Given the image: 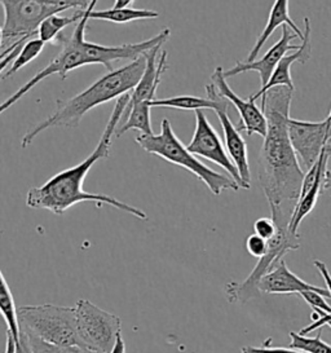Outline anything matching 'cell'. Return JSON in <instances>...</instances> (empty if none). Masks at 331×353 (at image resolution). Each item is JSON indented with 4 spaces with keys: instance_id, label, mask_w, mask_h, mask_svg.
<instances>
[{
    "instance_id": "obj_1",
    "label": "cell",
    "mask_w": 331,
    "mask_h": 353,
    "mask_svg": "<svg viewBox=\"0 0 331 353\" xmlns=\"http://www.w3.org/2000/svg\"><path fill=\"white\" fill-rule=\"evenodd\" d=\"M292 94L294 90L279 85L261 97L268 132L259 154V183L269 206H282L285 201L298 202L305 176L290 140Z\"/></svg>"
},
{
    "instance_id": "obj_2",
    "label": "cell",
    "mask_w": 331,
    "mask_h": 353,
    "mask_svg": "<svg viewBox=\"0 0 331 353\" xmlns=\"http://www.w3.org/2000/svg\"><path fill=\"white\" fill-rule=\"evenodd\" d=\"M131 94H127L118 99L115 103L113 113L110 115L108 125L103 130L100 141L92 153L87 157L79 165L63 170L57 175L51 177L43 185L32 188L26 194V206L38 210H48L56 215L65 214L69 208L81 202H93L97 206L108 205L115 210H121L140 220H148V215L143 210L131 206L121 199L99 194L88 193L83 189V183L92 168L100 159H105L110 154V146L115 137L117 128L122 119L124 109L130 101Z\"/></svg>"
},
{
    "instance_id": "obj_3",
    "label": "cell",
    "mask_w": 331,
    "mask_h": 353,
    "mask_svg": "<svg viewBox=\"0 0 331 353\" xmlns=\"http://www.w3.org/2000/svg\"><path fill=\"white\" fill-rule=\"evenodd\" d=\"M146 69V57L143 56L132 63L103 75L81 94L69 100H57L56 112L41 123L29 128L21 139V148L26 149L35 137L50 128H72L81 123L83 117L93 108L109 103L117 97L131 94L141 81Z\"/></svg>"
},
{
    "instance_id": "obj_4",
    "label": "cell",
    "mask_w": 331,
    "mask_h": 353,
    "mask_svg": "<svg viewBox=\"0 0 331 353\" xmlns=\"http://www.w3.org/2000/svg\"><path fill=\"white\" fill-rule=\"evenodd\" d=\"M1 52L20 41L38 38L41 23L60 12L86 11L91 1L77 0H1Z\"/></svg>"
},
{
    "instance_id": "obj_5",
    "label": "cell",
    "mask_w": 331,
    "mask_h": 353,
    "mask_svg": "<svg viewBox=\"0 0 331 353\" xmlns=\"http://www.w3.org/2000/svg\"><path fill=\"white\" fill-rule=\"evenodd\" d=\"M136 143L146 153L161 157L167 162L183 167L192 172L208 188V190L214 196H220L224 190L237 192L238 189H241L232 177L211 170L205 163H202L194 154H192L175 135L168 119L162 121L159 134L139 135L136 137Z\"/></svg>"
},
{
    "instance_id": "obj_6",
    "label": "cell",
    "mask_w": 331,
    "mask_h": 353,
    "mask_svg": "<svg viewBox=\"0 0 331 353\" xmlns=\"http://www.w3.org/2000/svg\"><path fill=\"white\" fill-rule=\"evenodd\" d=\"M270 218L277 224V234L269 241L267 254L259 259L248 279L242 282H229L225 286V295L229 303L245 304L258 298L259 282L273 270L283 256L292 250L300 248L299 234L290 232V220L292 212H286L282 206H270Z\"/></svg>"
},
{
    "instance_id": "obj_7",
    "label": "cell",
    "mask_w": 331,
    "mask_h": 353,
    "mask_svg": "<svg viewBox=\"0 0 331 353\" xmlns=\"http://www.w3.org/2000/svg\"><path fill=\"white\" fill-rule=\"evenodd\" d=\"M21 330L59 347L79 345L74 307L54 304L19 307Z\"/></svg>"
},
{
    "instance_id": "obj_8",
    "label": "cell",
    "mask_w": 331,
    "mask_h": 353,
    "mask_svg": "<svg viewBox=\"0 0 331 353\" xmlns=\"http://www.w3.org/2000/svg\"><path fill=\"white\" fill-rule=\"evenodd\" d=\"M96 3H97V0H93L90 3V7L87 8L82 20L77 23L75 30L72 32L70 38H65V37L60 38L59 43H62L61 52L59 53L53 60H51L46 68H43L41 70L35 74L28 83L21 85L14 94L8 97L0 106V113H4L7 109H10V106L19 103L25 94L30 92L35 85H38L41 81L47 79L48 77L59 75L61 79H66L68 74L70 73L72 70H75L81 66L90 65L88 59L83 51V42L86 41L84 34L87 29V23L90 21L91 13L94 11Z\"/></svg>"
},
{
    "instance_id": "obj_9",
    "label": "cell",
    "mask_w": 331,
    "mask_h": 353,
    "mask_svg": "<svg viewBox=\"0 0 331 353\" xmlns=\"http://www.w3.org/2000/svg\"><path fill=\"white\" fill-rule=\"evenodd\" d=\"M74 311L79 345L92 352L112 353L122 334L121 319L87 299L77 301Z\"/></svg>"
},
{
    "instance_id": "obj_10",
    "label": "cell",
    "mask_w": 331,
    "mask_h": 353,
    "mask_svg": "<svg viewBox=\"0 0 331 353\" xmlns=\"http://www.w3.org/2000/svg\"><path fill=\"white\" fill-rule=\"evenodd\" d=\"M289 135L292 148L305 171L316 165L321 153L331 143V125L326 121L308 122L290 119Z\"/></svg>"
},
{
    "instance_id": "obj_11",
    "label": "cell",
    "mask_w": 331,
    "mask_h": 353,
    "mask_svg": "<svg viewBox=\"0 0 331 353\" xmlns=\"http://www.w3.org/2000/svg\"><path fill=\"white\" fill-rule=\"evenodd\" d=\"M186 148L192 154L202 157L224 168L228 175L237 183L239 188H242V180L238 174L237 167L232 162L227 149L223 145L215 128L208 122L203 110L196 112V131Z\"/></svg>"
},
{
    "instance_id": "obj_12",
    "label": "cell",
    "mask_w": 331,
    "mask_h": 353,
    "mask_svg": "<svg viewBox=\"0 0 331 353\" xmlns=\"http://www.w3.org/2000/svg\"><path fill=\"white\" fill-rule=\"evenodd\" d=\"M211 78H212V83L215 84V87H217L219 94L236 106V109L239 113V118H241V122L237 127L238 131L245 132L248 136L257 134L264 139L268 132V122H267V118L263 113V110L250 99H246V100L241 99L229 87L227 78L224 75V69L221 66L215 69Z\"/></svg>"
},
{
    "instance_id": "obj_13",
    "label": "cell",
    "mask_w": 331,
    "mask_h": 353,
    "mask_svg": "<svg viewBox=\"0 0 331 353\" xmlns=\"http://www.w3.org/2000/svg\"><path fill=\"white\" fill-rule=\"evenodd\" d=\"M295 38H298V35L292 32L288 25H285L282 28V34H281L279 42L273 44L269 48L268 52L265 53L260 60H257L254 63L238 61L232 69L224 70L225 78L234 77V75L245 73V72H258L260 75V82H261L260 90H263L269 83L276 68L279 66V61L288 54V52L300 50V46L290 44L291 41H294Z\"/></svg>"
},
{
    "instance_id": "obj_14",
    "label": "cell",
    "mask_w": 331,
    "mask_h": 353,
    "mask_svg": "<svg viewBox=\"0 0 331 353\" xmlns=\"http://www.w3.org/2000/svg\"><path fill=\"white\" fill-rule=\"evenodd\" d=\"M161 48H162V46H158L145 54L146 69H145L144 75L137 84V87L130 94L131 97L124 109L119 125H123L127 119V115L130 114V112L134 109L136 105L141 104L145 101L152 103L153 100H155L158 85L161 83L162 75L167 69V54L168 53L167 51H161Z\"/></svg>"
},
{
    "instance_id": "obj_15",
    "label": "cell",
    "mask_w": 331,
    "mask_h": 353,
    "mask_svg": "<svg viewBox=\"0 0 331 353\" xmlns=\"http://www.w3.org/2000/svg\"><path fill=\"white\" fill-rule=\"evenodd\" d=\"M259 291L265 294H301L304 291H316L325 298H331L328 289L317 288L301 280L289 270L286 261L282 259L279 264L265 274L259 282Z\"/></svg>"
},
{
    "instance_id": "obj_16",
    "label": "cell",
    "mask_w": 331,
    "mask_h": 353,
    "mask_svg": "<svg viewBox=\"0 0 331 353\" xmlns=\"http://www.w3.org/2000/svg\"><path fill=\"white\" fill-rule=\"evenodd\" d=\"M304 26H305V32H304V41L300 44V50L295 51V53L286 54L281 61L279 66L276 68L274 73L272 75L269 83L267 87H264L263 90H259L257 94L250 96L248 99L251 101H257L259 97H263L264 94L268 92L269 90L279 87V85H285L289 87L291 90L295 91V85L291 78V66L295 63H307L310 59V21L308 17L304 19Z\"/></svg>"
},
{
    "instance_id": "obj_17",
    "label": "cell",
    "mask_w": 331,
    "mask_h": 353,
    "mask_svg": "<svg viewBox=\"0 0 331 353\" xmlns=\"http://www.w3.org/2000/svg\"><path fill=\"white\" fill-rule=\"evenodd\" d=\"M219 121L223 127L225 149L234 166L237 167L238 174L242 180V189L251 188V171L248 165V144L238 131L237 127L232 123L225 110L217 112Z\"/></svg>"
},
{
    "instance_id": "obj_18",
    "label": "cell",
    "mask_w": 331,
    "mask_h": 353,
    "mask_svg": "<svg viewBox=\"0 0 331 353\" xmlns=\"http://www.w3.org/2000/svg\"><path fill=\"white\" fill-rule=\"evenodd\" d=\"M207 97H198L192 94H181L168 99H155L150 103V108H168L177 110H214L215 113L228 109V101L217 92L215 84L206 85Z\"/></svg>"
},
{
    "instance_id": "obj_19",
    "label": "cell",
    "mask_w": 331,
    "mask_h": 353,
    "mask_svg": "<svg viewBox=\"0 0 331 353\" xmlns=\"http://www.w3.org/2000/svg\"><path fill=\"white\" fill-rule=\"evenodd\" d=\"M285 25H288L292 32L298 35L300 41H304V32H301L299 28L297 26V23L292 21V19L290 17L289 13V1L288 0H277L274 1L270 13H269L268 22L264 28V30L259 35L257 42L254 44L251 52L248 54V59L245 60L246 63H254L258 59L259 52L261 51L263 46L267 43L269 38L272 37V34L276 32L279 28H283Z\"/></svg>"
},
{
    "instance_id": "obj_20",
    "label": "cell",
    "mask_w": 331,
    "mask_h": 353,
    "mask_svg": "<svg viewBox=\"0 0 331 353\" xmlns=\"http://www.w3.org/2000/svg\"><path fill=\"white\" fill-rule=\"evenodd\" d=\"M1 286H0V311L3 313V317L7 323V330L13 335L16 343L20 342L21 325L19 319V308L16 307V303L13 299L10 285L6 280L4 274H0Z\"/></svg>"
},
{
    "instance_id": "obj_21",
    "label": "cell",
    "mask_w": 331,
    "mask_h": 353,
    "mask_svg": "<svg viewBox=\"0 0 331 353\" xmlns=\"http://www.w3.org/2000/svg\"><path fill=\"white\" fill-rule=\"evenodd\" d=\"M325 177L319 179L317 183L313 185L310 192L298 199L295 208L292 210V215H291V220H290V232L291 233L298 234V229H299L301 221L313 211V208L317 203V199H319L322 190H323Z\"/></svg>"
},
{
    "instance_id": "obj_22",
    "label": "cell",
    "mask_w": 331,
    "mask_h": 353,
    "mask_svg": "<svg viewBox=\"0 0 331 353\" xmlns=\"http://www.w3.org/2000/svg\"><path fill=\"white\" fill-rule=\"evenodd\" d=\"M150 103L145 101L141 104L136 105L134 109L127 115V119L123 125H119L115 132V139L121 137L124 132H128L131 130H137L141 132V135H153L152 121H150Z\"/></svg>"
},
{
    "instance_id": "obj_23",
    "label": "cell",
    "mask_w": 331,
    "mask_h": 353,
    "mask_svg": "<svg viewBox=\"0 0 331 353\" xmlns=\"http://www.w3.org/2000/svg\"><path fill=\"white\" fill-rule=\"evenodd\" d=\"M86 11H77L72 16H59V14L52 16L41 23L39 32H38V38L46 44L47 43H54V44L59 43L62 37V30L72 23L81 21Z\"/></svg>"
},
{
    "instance_id": "obj_24",
    "label": "cell",
    "mask_w": 331,
    "mask_h": 353,
    "mask_svg": "<svg viewBox=\"0 0 331 353\" xmlns=\"http://www.w3.org/2000/svg\"><path fill=\"white\" fill-rule=\"evenodd\" d=\"M159 17V13L150 10H137V8H110L106 11H92L90 20H103L114 23H127L137 20H150Z\"/></svg>"
},
{
    "instance_id": "obj_25",
    "label": "cell",
    "mask_w": 331,
    "mask_h": 353,
    "mask_svg": "<svg viewBox=\"0 0 331 353\" xmlns=\"http://www.w3.org/2000/svg\"><path fill=\"white\" fill-rule=\"evenodd\" d=\"M44 46H46V43L41 42L39 38L30 39L29 42L23 46V48H22L20 54L17 56V59L12 63V65L4 73L1 74V78L7 79V78H10L12 75L17 73L22 68H25L28 63H32L41 54V51L44 50Z\"/></svg>"
},
{
    "instance_id": "obj_26",
    "label": "cell",
    "mask_w": 331,
    "mask_h": 353,
    "mask_svg": "<svg viewBox=\"0 0 331 353\" xmlns=\"http://www.w3.org/2000/svg\"><path fill=\"white\" fill-rule=\"evenodd\" d=\"M290 348L307 353H331V345L321 339V332L316 338L300 335L299 332H290Z\"/></svg>"
},
{
    "instance_id": "obj_27",
    "label": "cell",
    "mask_w": 331,
    "mask_h": 353,
    "mask_svg": "<svg viewBox=\"0 0 331 353\" xmlns=\"http://www.w3.org/2000/svg\"><path fill=\"white\" fill-rule=\"evenodd\" d=\"M314 267L319 270L321 276L323 277V280L326 282V289L329 290L331 295V274L329 273V270H328L326 264H325L323 261H321V260H314ZM313 311H314V313L312 314V320H313V322L310 323V326L301 329L299 332L300 335L307 336L310 332L322 327L325 321L331 320V313H326V312L321 311V310H313Z\"/></svg>"
},
{
    "instance_id": "obj_28",
    "label": "cell",
    "mask_w": 331,
    "mask_h": 353,
    "mask_svg": "<svg viewBox=\"0 0 331 353\" xmlns=\"http://www.w3.org/2000/svg\"><path fill=\"white\" fill-rule=\"evenodd\" d=\"M26 334V332H25ZM29 336L30 341L31 348L34 353H96L83 348L81 345H72V347H59V345H52L48 343H44L41 339L31 336L29 334H26Z\"/></svg>"
},
{
    "instance_id": "obj_29",
    "label": "cell",
    "mask_w": 331,
    "mask_h": 353,
    "mask_svg": "<svg viewBox=\"0 0 331 353\" xmlns=\"http://www.w3.org/2000/svg\"><path fill=\"white\" fill-rule=\"evenodd\" d=\"M254 233L265 241H270L277 234V224L272 218L258 219L254 223Z\"/></svg>"
},
{
    "instance_id": "obj_30",
    "label": "cell",
    "mask_w": 331,
    "mask_h": 353,
    "mask_svg": "<svg viewBox=\"0 0 331 353\" xmlns=\"http://www.w3.org/2000/svg\"><path fill=\"white\" fill-rule=\"evenodd\" d=\"M269 241H265L261 237H259L258 234H251L246 239V250L248 254L254 258H263L267 251H268Z\"/></svg>"
},
{
    "instance_id": "obj_31",
    "label": "cell",
    "mask_w": 331,
    "mask_h": 353,
    "mask_svg": "<svg viewBox=\"0 0 331 353\" xmlns=\"http://www.w3.org/2000/svg\"><path fill=\"white\" fill-rule=\"evenodd\" d=\"M300 296L310 304L313 310H321V311L331 313V305L325 301V296L321 295L316 291H304L300 294Z\"/></svg>"
},
{
    "instance_id": "obj_32",
    "label": "cell",
    "mask_w": 331,
    "mask_h": 353,
    "mask_svg": "<svg viewBox=\"0 0 331 353\" xmlns=\"http://www.w3.org/2000/svg\"><path fill=\"white\" fill-rule=\"evenodd\" d=\"M241 353H307L292 348H270L264 344V347H243Z\"/></svg>"
},
{
    "instance_id": "obj_33",
    "label": "cell",
    "mask_w": 331,
    "mask_h": 353,
    "mask_svg": "<svg viewBox=\"0 0 331 353\" xmlns=\"http://www.w3.org/2000/svg\"><path fill=\"white\" fill-rule=\"evenodd\" d=\"M112 353H126V343H124L122 334L118 335V339H117V343H115V345H114Z\"/></svg>"
},
{
    "instance_id": "obj_34",
    "label": "cell",
    "mask_w": 331,
    "mask_h": 353,
    "mask_svg": "<svg viewBox=\"0 0 331 353\" xmlns=\"http://www.w3.org/2000/svg\"><path fill=\"white\" fill-rule=\"evenodd\" d=\"M131 3V0H117L114 4V8L122 10V8H127V6Z\"/></svg>"
},
{
    "instance_id": "obj_35",
    "label": "cell",
    "mask_w": 331,
    "mask_h": 353,
    "mask_svg": "<svg viewBox=\"0 0 331 353\" xmlns=\"http://www.w3.org/2000/svg\"><path fill=\"white\" fill-rule=\"evenodd\" d=\"M328 190V189H331V171H328V174H326V177H325V183H323V190Z\"/></svg>"
},
{
    "instance_id": "obj_36",
    "label": "cell",
    "mask_w": 331,
    "mask_h": 353,
    "mask_svg": "<svg viewBox=\"0 0 331 353\" xmlns=\"http://www.w3.org/2000/svg\"><path fill=\"white\" fill-rule=\"evenodd\" d=\"M326 152H328L329 156H331V143H329V144L326 145Z\"/></svg>"
},
{
    "instance_id": "obj_37",
    "label": "cell",
    "mask_w": 331,
    "mask_h": 353,
    "mask_svg": "<svg viewBox=\"0 0 331 353\" xmlns=\"http://www.w3.org/2000/svg\"><path fill=\"white\" fill-rule=\"evenodd\" d=\"M326 121H328V122H331V109H330V113H329V115H328V117H326Z\"/></svg>"
},
{
    "instance_id": "obj_38",
    "label": "cell",
    "mask_w": 331,
    "mask_h": 353,
    "mask_svg": "<svg viewBox=\"0 0 331 353\" xmlns=\"http://www.w3.org/2000/svg\"><path fill=\"white\" fill-rule=\"evenodd\" d=\"M323 325H328V326H330L331 329V320H328V321H325V323Z\"/></svg>"
}]
</instances>
